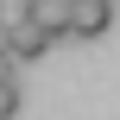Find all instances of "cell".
<instances>
[{"mask_svg":"<svg viewBox=\"0 0 120 120\" xmlns=\"http://www.w3.org/2000/svg\"><path fill=\"white\" fill-rule=\"evenodd\" d=\"M114 25V0H70V32L76 38H101Z\"/></svg>","mask_w":120,"mask_h":120,"instance_id":"7a4b0ae2","label":"cell"},{"mask_svg":"<svg viewBox=\"0 0 120 120\" xmlns=\"http://www.w3.org/2000/svg\"><path fill=\"white\" fill-rule=\"evenodd\" d=\"M0 51H6L13 63H32V57H44V51H51V38H44L32 19H13V25L0 32Z\"/></svg>","mask_w":120,"mask_h":120,"instance_id":"6da1fadb","label":"cell"},{"mask_svg":"<svg viewBox=\"0 0 120 120\" xmlns=\"http://www.w3.org/2000/svg\"><path fill=\"white\" fill-rule=\"evenodd\" d=\"M25 19H32L51 44H57V38L70 32V0H25Z\"/></svg>","mask_w":120,"mask_h":120,"instance_id":"3957f363","label":"cell"},{"mask_svg":"<svg viewBox=\"0 0 120 120\" xmlns=\"http://www.w3.org/2000/svg\"><path fill=\"white\" fill-rule=\"evenodd\" d=\"M19 114V82H13V89H0V120H13Z\"/></svg>","mask_w":120,"mask_h":120,"instance_id":"277c9868","label":"cell"},{"mask_svg":"<svg viewBox=\"0 0 120 120\" xmlns=\"http://www.w3.org/2000/svg\"><path fill=\"white\" fill-rule=\"evenodd\" d=\"M13 76H19V63H13L6 51H0V89H13Z\"/></svg>","mask_w":120,"mask_h":120,"instance_id":"5b68a950","label":"cell"}]
</instances>
